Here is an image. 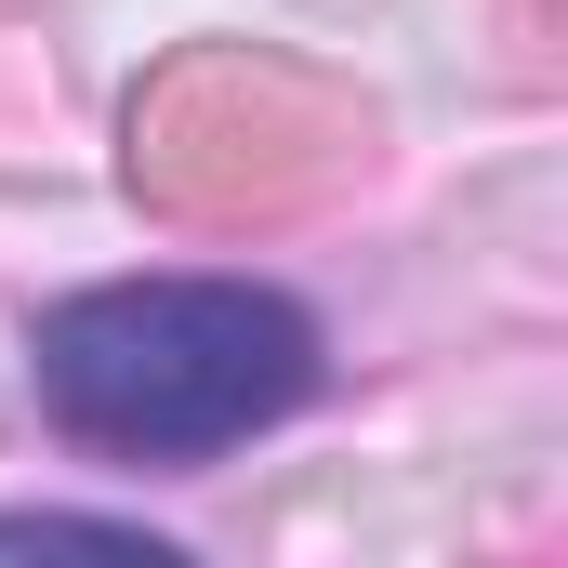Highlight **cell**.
<instances>
[{
  "instance_id": "6da1fadb",
  "label": "cell",
  "mask_w": 568,
  "mask_h": 568,
  "mask_svg": "<svg viewBox=\"0 0 568 568\" xmlns=\"http://www.w3.org/2000/svg\"><path fill=\"white\" fill-rule=\"evenodd\" d=\"M27 384L67 449L185 476V463L278 436L331 384V344L278 278H185L172 265V278H93L67 304H40Z\"/></svg>"
}]
</instances>
